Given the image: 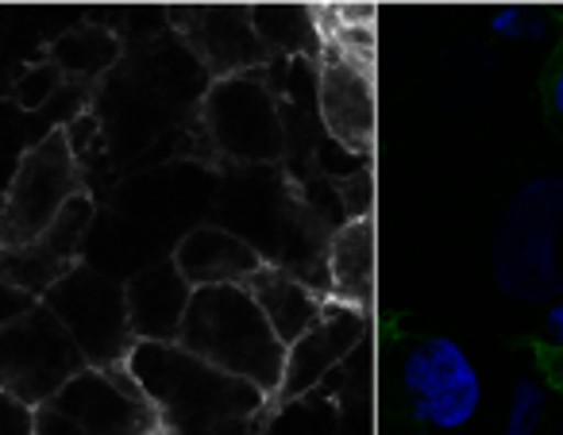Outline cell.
<instances>
[{
	"instance_id": "cell-13",
	"label": "cell",
	"mask_w": 563,
	"mask_h": 435,
	"mask_svg": "<svg viewBox=\"0 0 563 435\" xmlns=\"http://www.w3.org/2000/svg\"><path fill=\"white\" fill-rule=\"evenodd\" d=\"M367 324L371 316L352 309H336L329 304L324 316L301 335L298 343L286 347V370H282V386H278V409L286 401H301L309 389L321 386V378H329L363 339H367Z\"/></svg>"
},
{
	"instance_id": "cell-22",
	"label": "cell",
	"mask_w": 563,
	"mask_h": 435,
	"mask_svg": "<svg viewBox=\"0 0 563 435\" xmlns=\"http://www.w3.org/2000/svg\"><path fill=\"white\" fill-rule=\"evenodd\" d=\"M544 104H548V116L563 127V40L552 55V66H548V78H544Z\"/></svg>"
},
{
	"instance_id": "cell-16",
	"label": "cell",
	"mask_w": 563,
	"mask_h": 435,
	"mask_svg": "<svg viewBox=\"0 0 563 435\" xmlns=\"http://www.w3.org/2000/svg\"><path fill=\"white\" fill-rule=\"evenodd\" d=\"M324 270H329V289H324L329 304L371 316V301H375V220L352 216L347 224H340V232L329 239Z\"/></svg>"
},
{
	"instance_id": "cell-11",
	"label": "cell",
	"mask_w": 563,
	"mask_h": 435,
	"mask_svg": "<svg viewBox=\"0 0 563 435\" xmlns=\"http://www.w3.org/2000/svg\"><path fill=\"white\" fill-rule=\"evenodd\" d=\"M166 20L181 35L189 55L212 74V81L255 74L271 58L255 32L251 9L240 4H178L166 12Z\"/></svg>"
},
{
	"instance_id": "cell-10",
	"label": "cell",
	"mask_w": 563,
	"mask_h": 435,
	"mask_svg": "<svg viewBox=\"0 0 563 435\" xmlns=\"http://www.w3.org/2000/svg\"><path fill=\"white\" fill-rule=\"evenodd\" d=\"M201 132L232 163H278L286 155L278 101L258 74L212 81L201 101Z\"/></svg>"
},
{
	"instance_id": "cell-19",
	"label": "cell",
	"mask_w": 563,
	"mask_h": 435,
	"mask_svg": "<svg viewBox=\"0 0 563 435\" xmlns=\"http://www.w3.org/2000/svg\"><path fill=\"white\" fill-rule=\"evenodd\" d=\"M544 409H548V386L540 378H517L509 386V401H506V420H501V435H537L544 424Z\"/></svg>"
},
{
	"instance_id": "cell-6",
	"label": "cell",
	"mask_w": 563,
	"mask_h": 435,
	"mask_svg": "<svg viewBox=\"0 0 563 435\" xmlns=\"http://www.w3.org/2000/svg\"><path fill=\"white\" fill-rule=\"evenodd\" d=\"M81 193H86L81 158L70 143V132L55 127L20 155L16 174L0 201V247H20L35 239Z\"/></svg>"
},
{
	"instance_id": "cell-15",
	"label": "cell",
	"mask_w": 563,
	"mask_h": 435,
	"mask_svg": "<svg viewBox=\"0 0 563 435\" xmlns=\"http://www.w3.org/2000/svg\"><path fill=\"white\" fill-rule=\"evenodd\" d=\"M243 289L255 297L258 312L266 316L271 332L282 339V347L298 343L301 335L324 316V309H329L324 289L309 286L306 278H298V274L290 270V266L271 263V258L251 274V281Z\"/></svg>"
},
{
	"instance_id": "cell-24",
	"label": "cell",
	"mask_w": 563,
	"mask_h": 435,
	"mask_svg": "<svg viewBox=\"0 0 563 435\" xmlns=\"http://www.w3.org/2000/svg\"><path fill=\"white\" fill-rule=\"evenodd\" d=\"M544 347L563 350V297L544 304Z\"/></svg>"
},
{
	"instance_id": "cell-8",
	"label": "cell",
	"mask_w": 563,
	"mask_h": 435,
	"mask_svg": "<svg viewBox=\"0 0 563 435\" xmlns=\"http://www.w3.org/2000/svg\"><path fill=\"white\" fill-rule=\"evenodd\" d=\"M401 389L424 432H460L483 404V378L452 335H424L401 355Z\"/></svg>"
},
{
	"instance_id": "cell-14",
	"label": "cell",
	"mask_w": 563,
	"mask_h": 435,
	"mask_svg": "<svg viewBox=\"0 0 563 435\" xmlns=\"http://www.w3.org/2000/svg\"><path fill=\"white\" fill-rule=\"evenodd\" d=\"M170 263L189 289H212V286H247L251 274L266 263V255H258L247 239H240L228 227L201 224L181 235Z\"/></svg>"
},
{
	"instance_id": "cell-5",
	"label": "cell",
	"mask_w": 563,
	"mask_h": 435,
	"mask_svg": "<svg viewBox=\"0 0 563 435\" xmlns=\"http://www.w3.org/2000/svg\"><path fill=\"white\" fill-rule=\"evenodd\" d=\"M35 435H166V427L124 366H86L35 409Z\"/></svg>"
},
{
	"instance_id": "cell-9",
	"label": "cell",
	"mask_w": 563,
	"mask_h": 435,
	"mask_svg": "<svg viewBox=\"0 0 563 435\" xmlns=\"http://www.w3.org/2000/svg\"><path fill=\"white\" fill-rule=\"evenodd\" d=\"M40 304H47L51 316L70 332V339L78 343V350L93 370L124 366L128 350L135 347L124 286L97 274L93 266L81 263L78 270H70Z\"/></svg>"
},
{
	"instance_id": "cell-18",
	"label": "cell",
	"mask_w": 563,
	"mask_h": 435,
	"mask_svg": "<svg viewBox=\"0 0 563 435\" xmlns=\"http://www.w3.org/2000/svg\"><path fill=\"white\" fill-rule=\"evenodd\" d=\"M55 58L63 63L66 74L78 78H97L112 66L117 58V40L101 27H78V32L63 35V43L55 47Z\"/></svg>"
},
{
	"instance_id": "cell-21",
	"label": "cell",
	"mask_w": 563,
	"mask_h": 435,
	"mask_svg": "<svg viewBox=\"0 0 563 435\" xmlns=\"http://www.w3.org/2000/svg\"><path fill=\"white\" fill-rule=\"evenodd\" d=\"M0 435H35V409L0 393Z\"/></svg>"
},
{
	"instance_id": "cell-23",
	"label": "cell",
	"mask_w": 563,
	"mask_h": 435,
	"mask_svg": "<svg viewBox=\"0 0 563 435\" xmlns=\"http://www.w3.org/2000/svg\"><path fill=\"white\" fill-rule=\"evenodd\" d=\"M32 304H35V301H27V297L20 293V289H12L9 281L0 278V327L9 324V320H16L20 312H27Z\"/></svg>"
},
{
	"instance_id": "cell-4",
	"label": "cell",
	"mask_w": 563,
	"mask_h": 435,
	"mask_svg": "<svg viewBox=\"0 0 563 435\" xmlns=\"http://www.w3.org/2000/svg\"><path fill=\"white\" fill-rule=\"evenodd\" d=\"M174 343L186 347L189 355L251 381L263 393L278 397L282 370H286V347L271 332L255 297L243 286L194 289L186 301V312H181L178 339Z\"/></svg>"
},
{
	"instance_id": "cell-12",
	"label": "cell",
	"mask_w": 563,
	"mask_h": 435,
	"mask_svg": "<svg viewBox=\"0 0 563 435\" xmlns=\"http://www.w3.org/2000/svg\"><path fill=\"white\" fill-rule=\"evenodd\" d=\"M89 224H93V197L81 193L35 239L20 243V247H0V278L20 289L27 301H43L66 274L81 266Z\"/></svg>"
},
{
	"instance_id": "cell-26",
	"label": "cell",
	"mask_w": 563,
	"mask_h": 435,
	"mask_svg": "<svg viewBox=\"0 0 563 435\" xmlns=\"http://www.w3.org/2000/svg\"><path fill=\"white\" fill-rule=\"evenodd\" d=\"M409 435H437V432H424V427H413V432H409Z\"/></svg>"
},
{
	"instance_id": "cell-7",
	"label": "cell",
	"mask_w": 563,
	"mask_h": 435,
	"mask_svg": "<svg viewBox=\"0 0 563 435\" xmlns=\"http://www.w3.org/2000/svg\"><path fill=\"white\" fill-rule=\"evenodd\" d=\"M86 355L63 324L51 316L47 304L35 301L27 312L0 327V393L40 409L70 378L86 370Z\"/></svg>"
},
{
	"instance_id": "cell-3",
	"label": "cell",
	"mask_w": 563,
	"mask_h": 435,
	"mask_svg": "<svg viewBox=\"0 0 563 435\" xmlns=\"http://www.w3.org/2000/svg\"><path fill=\"white\" fill-rule=\"evenodd\" d=\"M490 278L521 304L563 297V174H540L509 193L490 232Z\"/></svg>"
},
{
	"instance_id": "cell-17",
	"label": "cell",
	"mask_w": 563,
	"mask_h": 435,
	"mask_svg": "<svg viewBox=\"0 0 563 435\" xmlns=\"http://www.w3.org/2000/svg\"><path fill=\"white\" fill-rule=\"evenodd\" d=\"M189 293L194 289L181 281L174 263H158L151 270L135 274L124 286L128 324H132L135 339H155V343L178 339V324H181V312H186Z\"/></svg>"
},
{
	"instance_id": "cell-1",
	"label": "cell",
	"mask_w": 563,
	"mask_h": 435,
	"mask_svg": "<svg viewBox=\"0 0 563 435\" xmlns=\"http://www.w3.org/2000/svg\"><path fill=\"white\" fill-rule=\"evenodd\" d=\"M124 373L158 412L166 435H266L278 412L271 393L178 343L135 339Z\"/></svg>"
},
{
	"instance_id": "cell-27",
	"label": "cell",
	"mask_w": 563,
	"mask_h": 435,
	"mask_svg": "<svg viewBox=\"0 0 563 435\" xmlns=\"http://www.w3.org/2000/svg\"><path fill=\"white\" fill-rule=\"evenodd\" d=\"M555 435H563V427H560V432H555Z\"/></svg>"
},
{
	"instance_id": "cell-20",
	"label": "cell",
	"mask_w": 563,
	"mask_h": 435,
	"mask_svg": "<svg viewBox=\"0 0 563 435\" xmlns=\"http://www.w3.org/2000/svg\"><path fill=\"white\" fill-rule=\"evenodd\" d=\"M490 32L498 40H517V43H529L540 40L548 32V16L540 9H525V4H509V9H498L490 16Z\"/></svg>"
},
{
	"instance_id": "cell-25",
	"label": "cell",
	"mask_w": 563,
	"mask_h": 435,
	"mask_svg": "<svg viewBox=\"0 0 563 435\" xmlns=\"http://www.w3.org/2000/svg\"><path fill=\"white\" fill-rule=\"evenodd\" d=\"M540 366H544V386L563 397V350L540 347Z\"/></svg>"
},
{
	"instance_id": "cell-2",
	"label": "cell",
	"mask_w": 563,
	"mask_h": 435,
	"mask_svg": "<svg viewBox=\"0 0 563 435\" xmlns=\"http://www.w3.org/2000/svg\"><path fill=\"white\" fill-rule=\"evenodd\" d=\"M313 66L321 124L347 155L375 150V12L367 4H313Z\"/></svg>"
}]
</instances>
